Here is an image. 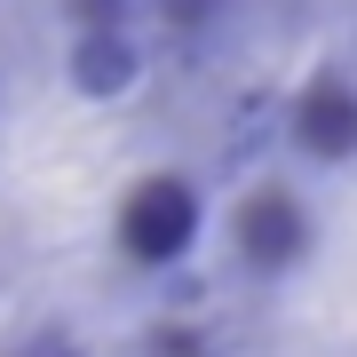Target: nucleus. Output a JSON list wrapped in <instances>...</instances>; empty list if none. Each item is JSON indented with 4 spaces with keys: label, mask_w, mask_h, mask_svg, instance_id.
Listing matches in <instances>:
<instances>
[{
    "label": "nucleus",
    "mask_w": 357,
    "mask_h": 357,
    "mask_svg": "<svg viewBox=\"0 0 357 357\" xmlns=\"http://www.w3.org/2000/svg\"><path fill=\"white\" fill-rule=\"evenodd\" d=\"M151 357H215V342H206V333H191V326H167L159 342H151Z\"/></svg>",
    "instance_id": "7"
},
{
    "label": "nucleus",
    "mask_w": 357,
    "mask_h": 357,
    "mask_svg": "<svg viewBox=\"0 0 357 357\" xmlns=\"http://www.w3.org/2000/svg\"><path fill=\"white\" fill-rule=\"evenodd\" d=\"M302 255H310V206L294 199L286 183L246 191V206H238V262L255 270V278H286Z\"/></svg>",
    "instance_id": "2"
},
{
    "label": "nucleus",
    "mask_w": 357,
    "mask_h": 357,
    "mask_svg": "<svg viewBox=\"0 0 357 357\" xmlns=\"http://www.w3.org/2000/svg\"><path fill=\"white\" fill-rule=\"evenodd\" d=\"M151 8H159V24H167V32L199 40V32H215V24H222L230 0H151Z\"/></svg>",
    "instance_id": "5"
},
{
    "label": "nucleus",
    "mask_w": 357,
    "mask_h": 357,
    "mask_svg": "<svg viewBox=\"0 0 357 357\" xmlns=\"http://www.w3.org/2000/svg\"><path fill=\"white\" fill-rule=\"evenodd\" d=\"M64 8H72L79 32H128V8H135V0H64Z\"/></svg>",
    "instance_id": "6"
},
{
    "label": "nucleus",
    "mask_w": 357,
    "mask_h": 357,
    "mask_svg": "<svg viewBox=\"0 0 357 357\" xmlns=\"http://www.w3.org/2000/svg\"><path fill=\"white\" fill-rule=\"evenodd\" d=\"M135 79H143V48L128 32H79L72 40V88L88 103H119Z\"/></svg>",
    "instance_id": "4"
},
{
    "label": "nucleus",
    "mask_w": 357,
    "mask_h": 357,
    "mask_svg": "<svg viewBox=\"0 0 357 357\" xmlns=\"http://www.w3.org/2000/svg\"><path fill=\"white\" fill-rule=\"evenodd\" d=\"M294 151L310 167H349L357 159V88L342 72H318L294 96Z\"/></svg>",
    "instance_id": "3"
},
{
    "label": "nucleus",
    "mask_w": 357,
    "mask_h": 357,
    "mask_svg": "<svg viewBox=\"0 0 357 357\" xmlns=\"http://www.w3.org/2000/svg\"><path fill=\"white\" fill-rule=\"evenodd\" d=\"M199 230H206V199H199V183H183V175H143L128 191V206H119V246H128V262H143V270L183 262L199 246Z\"/></svg>",
    "instance_id": "1"
}]
</instances>
